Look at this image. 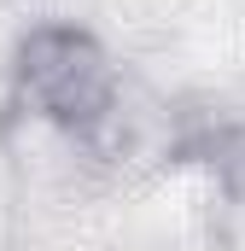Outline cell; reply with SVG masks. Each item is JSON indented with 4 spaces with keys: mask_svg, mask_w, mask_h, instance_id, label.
<instances>
[{
    "mask_svg": "<svg viewBox=\"0 0 245 251\" xmlns=\"http://www.w3.org/2000/svg\"><path fill=\"white\" fill-rule=\"evenodd\" d=\"M122 94H128L122 88V64L76 18L29 24L18 35V47H12V64H6V105L76 134L82 146L117 117Z\"/></svg>",
    "mask_w": 245,
    "mask_h": 251,
    "instance_id": "1",
    "label": "cell"
}]
</instances>
